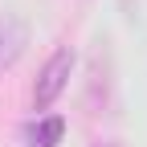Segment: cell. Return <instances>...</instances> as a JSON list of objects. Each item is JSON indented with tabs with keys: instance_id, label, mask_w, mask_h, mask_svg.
Segmentation results:
<instances>
[{
	"instance_id": "cell-1",
	"label": "cell",
	"mask_w": 147,
	"mask_h": 147,
	"mask_svg": "<svg viewBox=\"0 0 147 147\" xmlns=\"http://www.w3.org/2000/svg\"><path fill=\"white\" fill-rule=\"evenodd\" d=\"M69 69H74V53L69 49H57L41 65V78H37V86H33V106L37 110H49L53 102H57V94H61L65 82H69Z\"/></svg>"
},
{
	"instance_id": "cell-2",
	"label": "cell",
	"mask_w": 147,
	"mask_h": 147,
	"mask_svg": "<svg viewBox=\"0 0 147 147\" xmlns=\"http://www.w3.org/2000/svg\"><path fill=\"white\" fill-rule=\"evenodd\" d=\"M61 135H65V123H61L57 115H41L37 123L25 127V143H29V147H57Z\"/></svg>"
}]
</instances>
